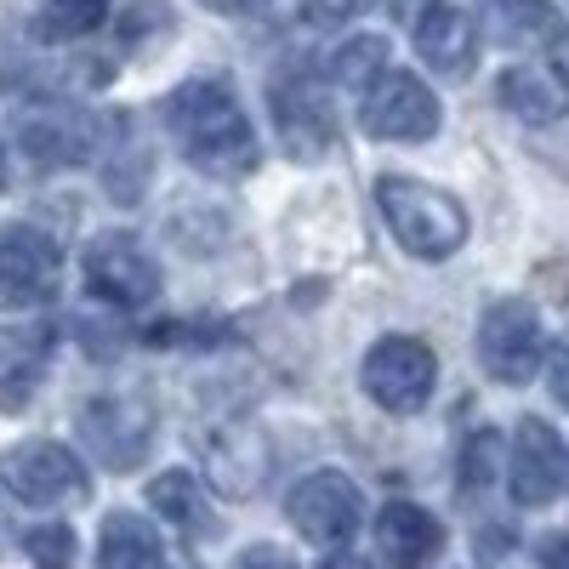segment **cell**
I'll return each mask as SVG.
<instances>
[{"label":"cell","mask_w":569,"mask_h":569,"mask_svg":"<svg viewBox=\"0 0 569 569\" xmlns=\"http://www.w3.org/2000/svg\"><path fill=\"white\" fill-rule=\"evenodd\" d=\"M376 206H382L393 240L421 257V262H445L461 251L467 240V211L456 194H445V188L433 182H416V177H382L376 182Z\"/></svg>","instance_id":"cell-2"},{"label":"cell","mask_w":569,"mask_h":569,"mask_svg":"<svg viewBox=\"0 0 569 569\" xmlns=\"http://www.w3.org/2000/svg\"><path fill=\"white\" fill-rule=\"evenodd\" d=\"M206 461H211V485L233 501H246L268 479V439L251 421H228L206 439Z\"/></svg>","instance_id":"cell-12"},{"label":"cell","mask_w":569,"mask_h":569,"mask_svg":"<svg viewBox=\"0 0 569 569\" xmlns=\"http://www.w3.org/2000/svg\"><path fill=\"white\" fill-rule=\"evenodd\" d=\"M496 98H501V109H512L518 120L552 126V120H563V109H569V86H563L552 69L518 63V69H507V74L496 80Z\"/></svg>","instance_id":"cell-16"},{"label":"cell","mask_w":569,"mask_h":569,"mask_svg":"<svg viewBox=\"0 0 569 569\" xmlns=\"http://www.w3.org/2000/svg\"><path fill=\"white\" fill-rule=\"evenodd\" d=\"M569 485V450L558 439V427L541 416H525L512 433V456H507V490L518 507H552Z\"/></svg>","instance_id":"cell-9"},{"label":"cell","mask_w":569,"mask_h":569,"mask_svg":"<svg viewBox=\"0 0 569 569\" xmlns=\"http://www.w3.org/2000/svg\"><path fill=\"white\" fill-rule=\"evenodd\" d=\"M273 126H279V142L297 160H319L330 149V109L308 86H279L273 91Z\"/></svg>","instance_id":"cell-15"},{"label":"cell","mask_w":569,"mask_h":569,"mask_svg":"<svg viewBox=\"0 0 569 569\" xmlns=\"http://www.w3.org/2000/svg\"><path fill=\"white\" fill-rule=\"evenodd\" d=\"M359 126L376 137V142H427L439 126H445V109L439 98L427 91L416 74L405 69H388L365 86V109H359Z\"/></svg>","instance_id":"cell-7"},{"label":"cell","mask_w":569,"mask_h":569,"mask_svg":"<svg viewBox=\"0 0 569 569\" xmlns=\"http://www.w3.org/2000/svg\"><path fill=\"white\" fill-rule=\"evenodd\" d=\"M359 382L388 416H416L427 399H433L439 359H433V348H427L421 337H382L365 353Z\"/></svg>","instance_id":"cell-4"},{"label":"cell","mask_w":569,"mask_h":569,"mask_svg":"<svg viewBox=\"0 0 569 569\" xmlns=\"http://www.w3.org/2000/svg\"><path fill=\"white\" fill-rule=\"evenodd\" d=\"M233 569H297V558L262 541V547H246L240 558H233Z\"/></svg>","instance_id":"cell-26"},{"label":"cell","mask_w":569,"mask_h":569,"mask_svg":"<svg viewBox=\"0 0 569 569\" xmlns=\"http://www.w3.org/2000/svg\"><path fill=\"white\" fill-rule=\"evenodd\" d=\"M319 569H370V563H365L359 552H342V547H337V552H330V558H325Z\"/></svg>","instance_id":"cell-30"},{"label":"cell","mask_w":569,"mask_h":569,"mask_svg":"<svg viewBox=\"0 0 569 569\" xmlns=\"http://www.w3.org/2000/svg\"><path fill=\"white\" fill-rule=\"evenodd\" d=\"M552 393H558V399L569 405V342H563V348L552 353Z\"/></svg>","instance_id":"cell-29"},{"label":"cell","mask_w":569,"mask_h":569,"mask_svg":"<svg viewBox=\"0 0 569 569\" xmlns=\"http://www.w3.org/2000/svg\"><path fill=\"white\" fill-rule=\"evenodd\" d=\"M86 284L114 308H149L160 297V268L131 233H98L86 246Z\"/></svg>","instance_id":"cell-10"},{"label":"cell","mask_w":569,"mask_h":569,"mask_svg":"<svg viewBox=\"0 0 569 569\" xmlns=\"http://www.w3.org/2000/svg\"><path fill=\"white\" fill-rule=\"evenodd\" d=\"M496 433H472L467 439V450H461V485L467 490H479V485H490L496 479Z\"/></svg>","instance_id":"cell-25"},{"label":"cell","mask_w":569,"mask_h":569,"mask_svg":"<svg viewBox=\"0 0 569 569\" xmlns=\"http://www.w3.org/2000/svg\"><path fill=\"white\" fill-rule=\"evenodd\" d=\"M23 552L34 569H74V530L69 525H34L23 536Z\"/></svg>","instance_id":"cell-23"},{"label":"cell","mask_w":569,"mask_h":569,"mask_svg":"<svg viewBox=\"0 0 569 569\" xmlns=\"http://www.w3.org/2000/svg\"><path fill=\"white\" fill-rule=\"evenodd\" d=\"M98 569H166V547L142 512H109L98 536Z\"/></svg>","instance_id":"cell-17"},{"label":"cell","mask_w":569,"mask_h":569,"mask_svg":"<svg viewBox=\"0 0 569 569\" xmlns=\"http://www.w3.org/2000/svg\"><path fill=\"white\" fill-rule=\"evenodd\" d=\"M149 507L166 518V525L177 530V536H211L217 525H211V496L200 490V479L194 472H160V479H149Z\"/></svg>","instance_id":"cell-18"},{"label":"cell","mask_w":569,"mask_h":569,"mask_svg":"<svg viewBox=\"0 0 569 569\" xmlns=\"http://www.w3.org/2000/svg\"><path fill=\"white\" fill-rule=\"evenodd\" d=\"M0 485L23 507H58V501L86 496V467L58 439H29V445H12L0 456Z\"/></svg>","instance_id":"cell-8"},{"label":"cell","mask_w":569,"mask_h":569,"mask_svg":"<svg viewBox=\"0 0 569 569\" xmlns=\"http://www.w3.org/2000/svg\"><path fill=\"white\" fill-rule=\"evenodd\" d=\"M284 512H291L297 536H308L313 547L337 552L359 536V518H365V501H359V485L337 467H319L308 479L284 496Z\"/></svg>","instance_id":"cell-5"},{"label":"cell","mask_w":569,"mask_h":569,"mask_svg":"<svg viewBox=\"0 0 569 569\" xmlns=\"http://www.w3.org/2000/svg\"><path fill=\"white\" fill-rule=\"evenodd\" d=\"M103 12H109V0H40L34 34H40V40H74V34L98 29Z\"/></svg>","instance_id":"cell-22"},{"label":"cell","mask_w":569,"mask_h":569,"mask_svg":"<svg viewBox=\"0 0 569 569\" xmlns=\"http://www.w3.org/2000/svg\"><path fill=\"white\" fill-rule=\"evenodd\" d=\"M23 149H29V160H40V166H69V160L86 154V142H80V126H74L69 114L34 109V114L23 120Z\"/></svg>","instance_id":"cell-20"},{"label":"cell","mask_w":569,"mask_h":569,"mask_svg":"<svg viewBox=\"0 0 569 569\" xmlns=\"http://www.w3.org/2000/svg\"><path fill=\"white\" fill-rule=\"evenodd\" d=\"M496 29H501L507 40H530L536 29H547V0H501Z\"/></svg>","instance_id":"cell-24"},{"label":"cell","mask_w":569,"mask_h":569,"mask_svg":"<svg viewBox=\"0 0 569 569\" xmlns=\"http://www.w3.org/2000/svg\"><path fill=\"white\" fill-rule=\"evenodd\" d=\"M0 194H7V160H0Z\"/></svg>","instance_id":"cell-32"},{"label":"cell","mask_w":569,"mask_h":569,"mask_svg":"<svg viewBox=\"0 0 569 569\" xmlns=\"http://www.w3.org/2000/svg\"><path fill=\"white\" fill-rule=\"evenodd\" d=\"M40 359H46V330H34V325L0 330V405L7 410H18L23 393L34 388Z\"/></svg>","instance_id":"cell-19"},{"label":"cell","mask_w":569,"mask_h":569,"mask_svg":"<svg viewBox=\"0 0 569 569\" xmlns=\"http://www.w3.org/2000/svg\"><path fill=\"white\" fill-rule=\"evenodd\" d=\"M58 246L46 240L40 228H0V291L12 302H34V297H52L58 291Z\"/></svg>","instance_id":"cell-11"},{"label":"cell","mask_w":569,"mask_h":569,"mask_svg":"<svg viewBox=\"0 0 569 569\" xmlns=\"http://www.w3.org/2000/svg\"><path fill=\"white\" fill-rule=\"evenodd\" d=\"M376 547H382L388 569H427L445 547V525L416 501H388L376 518Z\"/></svg>","instance_id":"cell-13"},{"label":"cell","mask_w":569,"mask_h":569,"mask_svg":"<svg viewBox=\"0 0 569 569\" xmlns=\"http://www.w3.org/2000/svg\"><path fill=\"white\" fill-rule=\"evenodd\" d=\"M536 558H541V569H569V536H547L536 547Z\"/></svg>","instance_id":"cell-28"},{"label":"cell","mask_w":569,"mask_h":569,"mask_svg":"<svg viewBox=\"0 0 569 569\" xmlns=\"http://www.w3.org/2000/svg\"><path fill=\"white\" fill-rule=\"evenodd\" d=\"M171 137L188 154V166L206 177H246L257 166V131L240 109V98L222 80H188L166 103Z\"/></svg>","instance_id":"cell-1"},{"label":"cell","mask_w":569,"mask_h":569,"mask_svg":"<svg viewBox=\"0 0 569 569\" xmlns=\"http://www.w3.org/2000/svg\"><path fill=\"white\" fill-rule=\"evenodd\" d=\"M376 74H388V40L382 34H353V40H342L337 52H330V80L337 86L365 91Z\"/></svg>","instance_id":"cell-21"},{"label":"cell","mask_w":569,"mask_h":569,"mask_svg":"<svg viewBox=\"0 0 569 569\" xmlns=\"http://www.w3.org/2000/svg\"><path fill=\"white\" fill-rule=\"evenodd\" d=\"M416 52L427 69H439L445 80H461L472 74V58H479V29H472V18L461 7H427L421 23H416Z\"/></svg>","instance_id":"cell-14"},{"label":"cell","mask_w":569,"mask_h":569,"mask_svg":"<svg viewBox=\"0 0 569 569\" xmlns=\"http://www.w3.org/2000/svg\"><path fill=\"white\" fill-rule=\"evenodd\" d=\"M308 7H313V18H319V23H342V18L365 12L370 0H308Z\"/></svg>","instance_id":"cell-27"},{"label":"cell","mask_w":569,"mask_h":569,"mask_svg":"<svg viewBox=\"0 0 569 569\" xmlns=\"http://www.w3.org/2000/svg\"><path fill=\"white\" fill-rule=\"evenodd\" d=\"M206 7H211V12H246L251 0H206Z\"/></svg>","instance_id":"cell-31"},{"label":"cell","mask_w":569,"mask_h":569,"mask_svg":"<svg viewBox=\"0 0 569 569\" xmlns=\"http://www.w3.org/2000/svg\"><path fill=\"white\" fill-rule=\"evenodd\" d=\"M74 427H80V450H86L91 461H103L109 472L142 467V456H149V445H154V416H149V405L126 399V393H109V399L80 405Z\"/></svg>","instance_id":"cell-6"},{"label":"cell","mask_w":569,"mask_h":569,"mask_svg":"<svg viewBox=\"0 0 569 569\" xmlns=\"http://www.w3.org/2000/svg\"><path fill=\"white\" fill-rule=\"evenodd\" d=\"M479 365L507 388L536 382V370L547 365V337H541V313L525 297H501L479 319Z\"/></svg>","instance_id":"cell-3"}]
</instances>
